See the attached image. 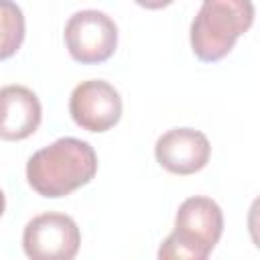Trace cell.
Instances as JSON below:
<instances>
[{"label":"cell","instance_id":"cell-11","mask_svg":"<svg viewBox=\"0 0 260 260\" xmlns=\"http://www.w3.org/2000/svg\"><path fill=\"white\" fill-rule=\"evenodd\" d=\"M4 207H6V199H4V193H2V189H0V217H2V213H4Z\"/></svg>","mask_w":260,"mask_h":260},{"label":"cell","instance_id":"cell-4","mask_svg":"<svg viewBox=\"0 0 260 260\" xmlns=\"http://www.w3.org/2000/svg\"><path fill=\"white\" fill-rule=\"evenodd\" d=\"M63 37L71 59L81 65L104 63L118 47V26L100 10H79L69 16Z\"/></svg>","mask_w":260,"mask_h":260},{"label":"cell","instance_id":"cell-7","mask_svg":"<svg viewBox=\"0 0 260 260\" xmlns=\"http://www.w3.org/2000/svg\"><path fill=\"white\" fill-rule=\"evenodd\" d=\"M211 156L207 136L195 128H173L158 136L154 144L156 162L173 175H193L201 171Z\"/></svg>","mask_w":260,"mask_h":260},{"label":"cell","instance_id":"cell-2","mask_svg":"<svg viewBox=\"0 0 260 260\" xmlns=\"http://www.w3.org/2000/svg\"><path fill=\"white\" fill-rule=\"evenodd\" d=\"M252 22V0H203L189 30L193 55L203 63L228 57Z\"/></svg>","mask_w":260,"mask_h":260},{"label":"cell","instance_id":"cell-3","mask_svg":"<svg viewBox=\"0 0 260 260\" xmlns=\"http://www.w3.org/2000/svg\"><path fill=\"white\" fill-rule=\"evenodd\" d=\"M223 232L221 207L209 197L185 199L175 215V230L158 248V258L205 260Z\"/></svg>","mask_w":260,"mask_h":260},{"label":"cell","instance_id":"cell-8","mask_svg":"<svg viewBox=\"0 0 260 260\" xmlns=\"http://www.w3.org/2000/svg\"><path fill=\"white\" fill-rule=\"evenodd\" d=\"M43 108L37 93L24 85L0 87V138L24 140L37 132Z\"/></svg>","mask_w":260,"mask_h":260},{"label":"cell","instance_id":"cell-10","mask_svg":"<svg viewBox=\"0 0 260 260\" xmlns=\"http://www.w3.org/2000/svg\"><path fill=\"white\" fill-rule=\"evenodd\" d=\"M134 2L148 10H160V8H167L169 4H173V0H134Z\"/></svg>","mask_w":260,"mask_h":260},{"label":"cell","instance_id":"cell-6","mask_svg":"<svg viewBox=\"0 0 260 260\" xmlns=\"http://www.w3.org/2000/svg\"><path fill=\"white\" fill-rule=\"evenodd\" d=\"M69 114L73 122L87 132H106L122 116V98L118 89L104 79H87L73 87L69 95Z\"/></svg>","mask_w":260,"mask_h":260},{"label":"cell","instance_id":"cell-9","mask_svg":"<svg viewBox=\"0 0 260 260\" xmlns=\"http://www.w3.org/2000/svg\"><path fill=\"white\" fill-rule=\"evenodd\" d=\"M26 32L24 14L12 0H0V61L10 59L22 47Z\"/></svg>","mask_w":260,"mask_h":260},{"label":"cell","instance_id":"cell-1","mask_svg":"<svg viewBox=\"0 0 260 260\" xmlns=\"http://www.w3.org/2000/svg\"><path fill=\"white\" fill-rule=\"evenodd\" d=\"M98 173V154L81 138L65 136L37 150L26 162L28 185L47 199H59L87 185Z\"/></svg>","mask_w":260,"mask_h":260},{"label":"cell","instance_id":"cell-5","mask_svg":"<svg viewBox=\"0 0 260 260\" xmlns=\"http://www.w3.org/2000/svg\"><path fill=\"white\" fill-rule=\"evenodd\" d=\"M81 234L73 217L57 211L35 215L22 232L24 254L32 260H71L77 256Z\"/></svg>","mask_w":260,"mask_h":260}]
</instances>
